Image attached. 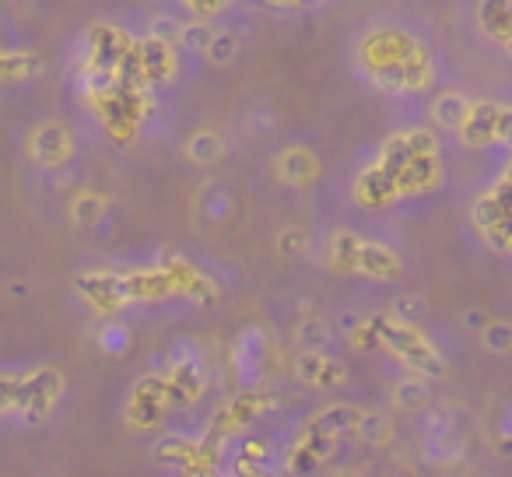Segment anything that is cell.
Listing matches in <instances>:
<instances>
[{
  "label": "cell",
  "instance_id": "obj_1",
  "mask_svg": "<svg viewBox=\"0 0 512 477\" xmlns=\"http://www.w3.org/2000/svg\"><path fill=\"white\" fill-rule=\"evenodd\" d=\"M376 323H379L376 327L379 337H383L397 355H404L411 365H418V369L428 372V376H442V372H446L439 362V355H435V348L414 330V323H400V320H376Z\"/></svg>",
  "mask_w": 512,
  "mask_h": 477
},
{
  "label": "cell",
  "instance_id": "obj_2",
  "mask_svg": "<svg viewBox=\"0 0 512 477\" xmlns=\"http://www.w3.org/2000/svg\"><path fill=\"white\" fill-rule=\"evenodd\" d=\"M32 151H36L39 162H64L71 155V137H67L64 127H43L32 141Z\"/></svg>",
  "mask_w": 512,
  "mask_h": 477
},
{
  "label": "cell",
  "instance_id": "obj_3",
  "mask_svg": "<svg viewBox=\"0 0 512 477\" xmlns=\"http://www.w3.org/2000/svg\"><path fill=\"white\" fill-rule=\"evenodd\" d=\"M355 271L376 274V278H390L397 274V260L376 243H358V257H355Z\"/></svg>",
  "mask_w": 512,
  "mask_h": 477
},
{
  "label": "cell",
  "instance_id": "obj_4",
  "mask_svg": "<svg viewBox=\"0 0 512 477\" xmlns=\"http://www.w3.org/2000/svg\"><path fill=\"white\" fill-rule=\"evenodd\" d=\"M470 113H474V106H470L463 95H446V99H439V106H435V123L439 127H467Z\"/></svg>",
  "mask_w": 512,
  "mask_h": 477
},
{
  "label": "cell",
  "instance_id": "obj_5",
  "mask_svg": "<svg viewBox=\"0 0 512 477\" xmlns=\"http://www.w3.org/2000/svg\"><path fill=\"white\" fill-rule=\"evenodd\" d=\"M278 172H281V179H285V183L299 186L316 172V162H313V155H306V151H288V155L278 162Z\"/></svg>",
  "mask_w": 512,
  "mask_h": 477
},
{
  "label": "cell",
  "instance_id": "obj_6",
  "mask_svg": "<svg viewBox=\"0 0 512 477\" xmlns=\"http://www.w3.org/2000/svg\"><path fill=\"white\" fill-rule=\"evenodd\" d=\"M141 64L148 74L155 78H169L172 74V53H169V43H158V39H148L141 46Z\"/></svg>",
  "mask_w": 512,
  "mask_h": 477
},
{
  "label": "cell",
  "instance_id": "obj_7",
  "mask_svg": "<svg viewBox=\"0 0 512 477\" xmlns=\"http://www.w3.org/2000/svg\"><path fill=\"white\" fill-rule=\"evenodd\" d=\"M358 432L365 435V442H372V446H379V442L390 439L393 428H390V418H386V414H376V411H372V414H365V418L358 421Z\"/></svg>",
  "mask_w": 512,
  "mask_h": 477
},
{
  "label": "cell",
  "instance_id": "obj_8",
  "mask_svg": "<svg viewBox=\"0 0 512 477\" xmlns=\"http://www.w3.org/2000/svg\"><path fill=\"white\" fill-rule=\"evenodd\" d=\"M179 43L186 46V50H211L214 43V32L207 22H190L183 25V36H179Z\"/></svg>",
  "mask_w": 512,
  "mask_h": 477
},
{
  "label": "cell",
  "instance_id": "obj_9",
  "mask_svg": "<svg viewBox=\"0 0 512 477\" xmlns=\"http://www.w3.org/2000/svg\"><path fill=\"white\" fill-rule=\"evenodd\" d=\"M190 155L197 158V162H214V158H221L218 134H197L190 141Z\"/></svg>",
  "mask_w": 512,
  "mask_h": 477
},
{
  "label": "cell",
  "instance_id": "obj_10",
  "mask_svg": "<svg viewBox=\"0 0 512 477\" xmlns=\"http://www.w3.org/2000/svg\"><path fill=\"white\" fill-rule=\"evenodd\" d=\"M397 404L404 407V411H421V404H425V386L421 383H400L397 386Z\"/></svg>",
  "mask_w": 512,
  "mask_h": 477
},
{
  "label": "cell",
  "instance_id": "obj_11",
  "mask_svg": "<svg viewBox=\"0 0 512 477\" xmlns=\"http://www.w3.org/2000/svg\"><path fill=\"white\" fill-rule=\"evenodd\" d=\"M484 337H488V348L491 351H505L512 344V327H509V323H491Z\"/></svg>",
  "mask_w": 512,
  "mask_h": 477
},
{
  "label": "cell",
  "instance_id": "obj_12",
  "mask_svg": "<svg viewBox=\"0 0 512 477\" xmlns=\"http://www.w3.org/2000/svg\"><path fill=\"white\" fill-rule=\"evenodd\" d=\"M207 53H211L214 64H228V60L235 57V36H214V43Z\"/></svg>",
  "mask_w": 512,
  "mask_h": 477
},
{
  "label": "cell",
  "instance_id": "obj_13",
  "mask_svg": "<svg viewBox=\"0 0 512 477\" xmlns=\"http://www.w3.org/2000/svg\"><path fill=\"white\" fill-rule=\"evenodd\" d=\"M102 211V200L99 197H81L78 204H74V214H78V221H95Z\"/></svg>",
  "mask_w": 512,
  "mask_h": 477
}]
</instances>
